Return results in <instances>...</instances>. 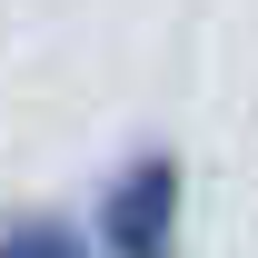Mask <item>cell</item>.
<instances>
[{
	"mask_svg": "<svg viewBox=\"0 0 258 258\" xmlns=\"http://www.w3.org/2000/svg\"><path fill=\"white\" fill-rule=\"evenodd\" d=\"M90 248L99 258H189V159L179 149H129L90 189Z\"/></svg>",
	"mask_w": 258,
	"mask_h": 258,
	"instance_id": "cell-1",
	"label": "cell"
},
{
	"mask_svg": "<svg viewBox=\"0 0 258 258\" xmlns=\"http://www.w3.org/2000/svg\"><path fill=\"white\" fill-rule=\"evenodd\" d=\"M0 258H99V248H90V228L60 219V209H10L0 219Z\"/></svg>",
	"mask_w": 258,
	"mask_h": 258,
	"instance_id": "cell-2",
	"label": "cell"
}]
</instances>
